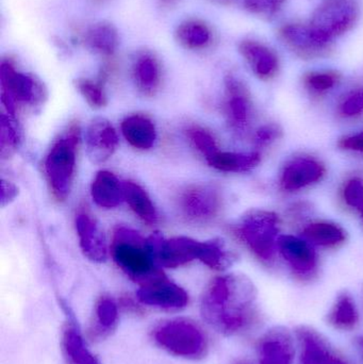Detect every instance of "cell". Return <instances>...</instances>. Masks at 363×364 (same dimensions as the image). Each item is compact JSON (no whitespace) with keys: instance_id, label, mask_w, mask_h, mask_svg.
<instances>
[{"instance_id":"21","label":"cell","mask_w":363,"mask_h":364,"mask_svg":"<svg viewBox=\"0 0 363 364\" xmlns=\"http://www.w3.org/2000/svg\"><path fill=\"white\" fill-rule=\"evenodd\" d=\"M81 41L87 49L104 57H112L119 43L117 30L106 21L90 26L81 36Z\"/></svg>"},{"instance_id":"33","label":"cell","mask_w":363,"mask_h":364,"mask_svg":"<svg viewBox=\"0 0 363 364\" xmlns=\"http://www.w3.org/2000/svg\"><path fill=\"white\" fill-rule=\"evenodd\" d=\"M340 74L334 70L309 73L305 76V85L313 93L322 94L336 87L340 81Z\"/></svg>"},{"instance_id":"14","label":"cell","mask_w":363,"mask_h":364,"mask_svg":"<svg viewBox=\"0 0 363 364\" xmlns=\"http://www.w3.org/2000/svg\"><path fill=\"white\" fill-rule=\"evenodd\" d=\"M296 356L293 336L283 327L264 333L258 346V364H293Z\"/></svg>"},{"instance_id":"17","label":"cell","mask_w":363,"mask_h":364,"mask_svg":"<svg viewBox=\"0 0 363 364\" xmlns=\"http://www.w3.org/2000/svg\"><path fill=\"white\" fill-rule=\"evenodd\" d=\"M296 333L300 346L298 364H330L338 356L325 338L315 329L300 326Z\"/></svg>"},{"instance_id":"18","label":"cell","mask_w":363,"mask_h":364,"mask_svg":"<svg viewBox=\"0 0 363 364\" xmlns=\"http://www.w3.org/2000/svg\"><path fill=\"white\" fill-rule=\"evenodd\" d=\"M132 76L139 91L144 95H155L159 91L162 81L159 60L149 51L139 53L132 65Z\"/></svg>"},{"instance_id":"39","label":"cell","mask_w":363,"mask_h":364,"mask_svg":"<svg viewBox=\"0 0 363 364\" xmlns=\"http://www.w3.org/2000/svg\"><path fill=\"white\" fill-rule=\"evenodd\" d=\"M339 146L345 151L363 154V132L341 139Z\"/></svg>"},{"instance_id":"5","label":"cell","mask_w":363,"mask_h":364,"mask_svg":"<svg viewBox=\"0 0 363 364\" xmlns=\"http://www.w3.org/2000/svg\"><path fill=\"white\" fill-rule=\"evenodd\" d=\"M0 85L2 106L12 117H15L18 105L36 107L46 98L43 83L33 75L16 70L10 59H4L0 64Z\"/></svg>"},{"instance_id":"20","label":"cell","mask_w":363,"mask_h":364,"mask_svg":"<svg viewBox=\"0 0 363 364\" xmlns=\"http://www.w3.org/2000/svg\"><path fill=\"white\" fill-rule=\"evenodd\" d=\"M121 129L126 141L141 151L151 149L157 139L155 124L145 115L134 114L126 117L121 122Z\"/></svg>"},{"instance_id":"7","label":"cell","mask_w":363,"mask_h":364,"mask_svg":"<svg viewBox=\"0 0 363 364\" xmlns=\"http://www.w3.org/2000/svg\"><path fill=\"white\" fill-rule=\"evenodd\" d=\"M155 340L162 348L175 356L200 358L206 352V337L202 329L185 320L162 324L155 331Z\"/></svg>"},{"instance_id":"30","label":"cell","mask_w":363,"mask_h":364,"mask_svg":"<svg viewBox=\"0 0 363 364\" xmlns=\"http://www.w3.org/2000/svg\"><path fill=\"white\" fill-rule=\"evenodd\" d=\"M21 143V132L15 117L2 113L0 119V154L2 159H9L14 155Z\"/></svg>"},{"instance_id":"45","label":"cell","mask_w":363,"mask_h":364,"mask_svg":"<svg viewBox=\"0 0 363 364\" xmlns=\"http://www.w3.org/2000/svg\"><path fill=\"white\" fill-rule=\"evenodd\" d=\"M237 364H251L249 363H245V361H241V363H237Z\"/></svg>"},{"instance_id":"13","label":"cell","mask_w":363,"mask_h":364,"mask_svg":"<svg viewBox=\"0 0 363 364\" xmlns=\"http://www.w3.org/2000/svg\"><path fill=\"white\" fill-rule=\"evenodd\" d=\"M279 36L292 53L304 59L323 57L330 49V44L322 42L309 25H285L279 30Z\"/></svg>"},{"instance_id":"29","label":"cell","mask_w":363,"mask_h":364,"mask_svg":"<svg viewBox=\"0 0 363 364\" xmlns=\"http://www.w3.org/2000/svg\"><path fill=\"white\" fill-rule=\"evenodd\" d=\"M63 346L72 364H100L90 352L82 336L74 327H68L64 331Z\"/></svg>"},{"instance_id":"19","label":"cell","mask_w":363,"mask_h":364,"mask_svg":"<svg viewBox=\"0 0 363 364\" xmlns=\"http://www.w3.org/2000/svg\"><path fill=\"white\" fill-rule=\"evenodd\" d=\"M239 50L259 78L270 79L278 72V58L266 45L256 41L245 40L241 42Z\"/></svg>"},{"instance_id":"6","label":"cell","mask_w":363,"mask_h":364,"mask_svg":"<svg viewBox=\"0 0 363 364\" xmlns=\"http://www.w3.org/2000/svg\"><path fill=\"white\" fill-rule=\"evenodd\" d=\"M358 15L354 0H325L315 9L309 26L322 42L330 44L355 26Z\"/></svg>"},{"instance_id":"44","label":"cell","mask_w":363,"mask_h":364,"mask_svg":"<svg viewBox=\"0 0 363 364\" xmlns=\"http://www.w3.org/2000/svg\"><path fill=\"white\" fill-rule=\"evenodd\" d=\"M95 2H104L107 1V0H94Z\"/></svg>"},{"instance_id":"4","label":"cell","mask_w":363,"mask_h":364,"mask_svg":"<svg viewBox=\"0 0 363 364\" xmlns=\"http://www.w3.org/2000/svg\"><path fill=\"white\" fill-rule=\"evenodd\" d=\"M279 218L264 210L249 212L234 227V235L261 262H274L278 250Z\"/></svg>"},{"instance_id":"1","label":"cell","mask_w":363,"mask_h":364,"mask_svg":"<svg viewBox=\"0 0 363 364\" xmlns=\"http://www.w3.org/2000/svg\"><path fill=\"white\" fill-rule=\"evenodd\" d=\"M202 314L209 325L226 336L251 328L258 316L257 291L240 274L215 278L202 297Z\"/></svg>"},{"instance_id":"11","label":"cell","mask_w":363,"mask_h":364,"mask_svg":"<svg viewBox=\"0 0 363 364\" xmlns=\"http://www.w3.org/2000/svg\"><path fill=\"white\" fill-rule=\"evenodd\" d=\"M136 296L144 305L164 310L183 309L189 304L187 291L164 275L142 284Z\"/></svg>"},{"instance_id":"36","label":"cell","mask_w":363,"mask_h":364,"mask_svg":"<svg viewBox=\"0 0 363 364\" xmlns=\"http://www.w3.org/2000/svg\"><path fill=\"white\" fill-rule=\"evenodd\" d=\"M287 0H244V6L249 12L261 16H271L281 10Z\"/></svg>"},{"instance_id":"8","label":"cell","mask_w":363,"mask_h":364,"mask_svg":"<svg viewBox=\"0 0 363 364\" xmlns=\"http://www.w3.org/2000/svg\"><path fill=\"white\" fill-rule=\"evenodd\" d=\"M223 207V197L212 184H196L181 193L179 209L183 218L196 224H206L217 218Z\"/></svg>"},{"instance_id":"12","label":"cell","mask_w":363,"mask_h":364,"mask_svg":"<svg viewBox=\"0 0 363 364\" xmlns=\"http://www.w3.org/2000/svg\"><path fill=\"white\" fill-rule=\"evenodd\" d=\"M85 139L89 159L96 164L110 159L119 146V136L114 127L104 117H96L90 123Z\"/></svg>"},{"instance_id":"26","label":"cell","mask_w":363,"mask_h":364,"mask_svg":"<svg viewBox=\"0 0 363 364\" xmlns=\"http://www.w3.org/2000/svg\"><path fill=\"white\" fill-rule=\"evenodd\" d=\"M309 243L323 247H336L345 241V231L338 225L328 222L311 223L303 230Z\"/></svg>"},{"instance_id":"43","label":"cell","mask_w":363,"mask_h":364,"mask_svg":"<svg viewBox=\"0 0 363 364\" xmlns=\"http://www.w3.org/2000/svg\"><path fill=\"white\" fill-rule=\"evenodd\" d=\"M358 211L360 212V214H362V218H363V205H362V208H360L359 210H358Z\"/></svg>"},{"instance_id":"28","label":"cell","mask_w":363,"mask_h":364,"mask_svg":"<svg viewBox=\"0 0 363 364\" xmlns=\"http://www.w3.org/2000/svg\"><path fill=\"white\" fill-rule=\"evenodd\" d=\"M328 322L340 331H351L359 322L357 306L349 294H341L328 314Z\"/></svg>"},{"instance_id":"16","label":"cell","mask_w":363,"mask_h":364,"mask_svg":"<svg viewBox=\"0 0 363 364\" xmlns=\"http://www.w3.org/2000/svg\"><path fill=\"white\" fill-rule=\"evenodd\" d=\"M76 229L83 255L93 262H104L108 257V247L104 233L95 220L81 212L76 216Z\"/></svg>"},{"instance_id":"9","label":"cell","mask_w":363,"mask_h":364,"mask_svg":"<svg viewBox=\"0 0 363 364\" xmlns=\"http://www.w3.org/2000/svg\"><path fill=\"white\" fill-rule=\"evenodd\" d=\"M225 112L232 132L239 136L249 132L253 117V106L249 92L236 77L229 75L225 79Z\"/></svg>"},{"instance_id":"27","label":"cell","mask_w":363,"mask_h":364,"mask_svg":"<svg viewBox=\"0 0 363 364\" xmlns=\"http://www.w3.org/2000/svg\"><path fill=\"white\" fill-rule=\"evenodd\" d=\"M236 258V255L228 250L225 242L222 240L215 239L202 242V250L198 260L202 261L210 269L224 271L234 264Z\"/></svg>"},{"instance_id":"38","label":"cell","mask_w":363,"mask_h":364,"mask_svg":"<svg viewBox=\"0 0 363 364\" xmlns=\"http://www.w3.org/2000/svg\"><path fill=\"white\" fill-rule=\"evenodd\" d=\"M283 132L276 124H266L262 126L255 134V143L258 147L270 146L275 141L281 138Z\"/></svg>"},{"instance_id":"3","label":"cell","mask_w":363,"mask_h":364,"mask_svg":"<svg viewBox=\"0 0 363 364\" xmlns=\"http://www.w3.org/2000/svg\"><path fill=\"white\" fill-rule=\"evenodd\" d=\"M79 141L80 127L74 124L53 143L45 158V175L57 200H65L72 191Z\"/></svg>"},{"instance_id":"46","label":"cell","mask_w":363,"mask_h":364,"mask_svg":"<svg viewBox=\"0 0 363 364\" xmlns=\"http://www.w3.org/2000/svg\"><path fill=\"white\" fill-rule=\"evenodd\" d=\"M362 346H363V342H362Z\"/></svg>"},{"instance_id":"24","label":"cell","mask_w":363,"mask_h":364,"mask_svg":"<svg viewBox=\"0 0 363 364\" xmlns=\"http://www.w3.org/2000/svg\"><path fill=\"white\" fill-rule=\"evenodd\" d=\"M124 198L127 201L130 209L138 215L143 222L148 225H155L158 222V212L155 205L146 191L136 182L124 181Z\"/></svg>"},{"instance_id":"23","label":"cell","mask_w":363,"mask_h":364,"mask_svg":"<svg viewBox=\"0 0 363 364\" xmlns=\"http://www.w3.org/2000/svg\"><path fill=\"white\" fill-rule=\"evenodd\" d=\"M207 164L215 170L225 173H244L253 170L261 161L258 151L251 153H229L219 151L206 160Z\"/></svg>"},{"instance_id":"31","label":"cell","mask_w":363,"mask_h":364,"mask_svg":"<svg viewBox=\"0 0 363 364\" xmlns=\"http://www.w3.org/2000/svg\"><path fill=\"white\" fill-rule=\"evenodd\" d=\"M77 90L83 96L87 104L95 109L104 108L108 104L106 92L102 82H96L91 79L79 78L76 82Z\"/></svg>"},{"instance_id":"42","label":"cell","mask_w":363,"mask_h":364,"mask_svg":"<svg viewBox=\"0 0 363 364\" xmlns=\"http://www.w3.org/2000/svg\"><path fill=\"white\" fill-rule=\"evenodd\" d=\"M217 1L224 2V4H225V2H229L232 1V0H217Z\"/></svg>"},{"instance_id":"15","label":"cell","mask_w":363,"mask_h":364,"mask_svg":"<svg viewBox=\"0 0 363 364\" xmlns=\"http://www.w3.org/2000/svg\"><path fill=\"white\" fill-rule=\"evenodd\" d=\"M325 168L321 162L308 157L296 158L283 168L281 186L283 191L294 192L321 181Z\"/></svg>"},{"instance_id":"2","label":"cell","mask_w":363,"mask_h":364,"mask_svg":"<svg viewBox=\"0 0 363 364\" xmlns=\"http://www.w3.org/2000/svg\"><path fill=\"white\" fill-rule=\"evenodd\" d=\"M111 255L117 267L141 286L164 275L149 250L147 239L129 227L115 229Z\"/></svg>"},{"instance_id":"40","label":"cell","mask_w":363,"mask_h":364,"mask_svg":"<svg viewBox=\"0 0 363 364\" xmlns=\"http://www.w3.org/2000/svg\"><path fill=\"white\" fill-rule=\"evenodd\" d=\"M18 196V188L12 182L1 181V194H0V201L2 207L10 205L15 198Z\"/></svg>"},{"instance_id":"41","label":"cell","mask_w":363,"mask_h":364,"mask_svg":"<svg viewBox=\"0 0 363 364\" xmlns=\"http://www.w3.org/2000/svg\"><path fill=\"white\" fill-rule=\"evenodd\" d=\"M162 8L172 9L177 6L179 0H158Z\"/></svg>"},{"instance_id":"32","label":"cell","mask_w":363,"mask_h":364,"mask_svg":"<svg viewBox=\"0 0 363 364\" xmlns=\"http://www.w3.org/2000/svg\"><path fill=\"white\" fill-rule=\"evenodd\" d=\"M185 134L194 147L206 158V160L219 153L217 140L212 134L207 132L204 128L191 127L187 129Z\"/></svg>"},{"instance_id":"25","label":"cell","mask_w":363,"mask_h":364,"mask_svg":"<svg viewBox=\"0 0 363 364\" xmlns=\"http://www.w3.org/2000/svg\"><path fill=\"white\" fill-rule=\"evenodd\" d=\"M176 38L181 46L191 50H202L212 42L210 27L200 19H188L178 26Z\"/></svg>"},{"instance_id":"37","label":"cell","mask_w":363,"mask_h":364,"mask_svg":"<svg viewBox=\"0 0 363 364\" xmlns=\"http://www.w3.org/2000/svg\"><path fill=\"white\" fill-rule=\"evenodd\" d=\"M343 196L350 207L359 210L363 205V181L354 178L347 181L343 190Z\"/></svg>"},{"instance_id":"22","label":"cell","mask_w":363,"mask_h":364,"mask_svg":"<svg viewBox=\"0 0 363 364\" xmlns=\"http://www.w3.org/2000/svg\"><path fill=\"white\" fill-rule=\"evenodd\" d=\"M91 195L96 205L106 209L117 207L125 200L123 182L109 171H100L96 174L92 182Z\"/></svg>"},{"instance_id":"10","label":"cell","mask_w":363,"mask_h":364,"mask_svg":"<svg viewBox=\"0 0 363 364\" xmlns=\"http://www.w3.org/2000/svg\"><path fill=\"white\" fill-rule=\"evenodd\" d=\"M278 250L296 277L310 280L318 272V256L313 244L294 235H281Z\"/></svg>"},{"instance_id":"35","label":"cell","mask_w":363,"mask_h":364,"mask_svg":"<svg viewBox=\"0 0 363 364\" xmlns=\"http://www.w3.org/2000/svg\"><path fill=\"white\" fill-rule=\"evenodd\" d=\"M96 316L100 326L110 331L119 321V308L117 303L109 297H102L96 306Z\"/></svg>"},{"instance_id":"34","label":"cell","mask_w":363,"mask_h":364,"mask_svg":"<svg viewBox=\"0 0 363 364\" xmlns=\"http://www.w3.org/2000/svg\"><path fill=\"white\" fill-rule=\"evenodd\" d=\"M339 113L347 119L360 117L363 114V85L352 90L339 105Z\"/></svg>"}]
</instances>
